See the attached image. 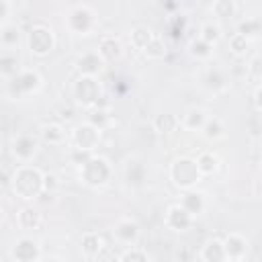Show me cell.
I'll return each instance as SVG.
<instances>
[{
  "instance_id": "cell-1",
  "label": "cell",
  "mask_w": 262,
  "mask_h": 262,
  "mask_svg": "<svg viewBox=\"0 0 262 262\" xmlns=\"http://www.w3.org/2000/svg\"><path fill=\"white\" fill-rule=\"evenodd\" d=\"M43 178L37 168L20 166L12 176V190L20 199H37L43 192Z\"/></svg>"
},
{
  "instance_id": "cell-2",
  "label": "cell",
  "mask_w": 262,
  "mask_h": 262,
  "mask_svg": "<svg viewBox=\"0 0 262 262\" xmlns=\"http://www.w3.org/2000/svg\"><path fill=\"white\" fill-rule=\"evenodd\" d=\"M170 176L174 180L176 186L180 188H192L199 180H201V170L196 166V160H190V158H178L172 168H170Z\"/></svg>"
},
{
  "instance_id": "cell-3",
  "label": "cell",
  "mask_w": 262,
  "mask_h": 262,
  "mask_svg": "<svg viewBox=\"0 0 262 262\" xmlns=\"http://www.w3.org/2000/svg\"><path fill=\"white\" fill-rule=\"evenodd\" d=\"M111 176V166L104 158H90L86 164H82V178L90 186L104 184Z\"/></svg>"
},
{
  "instance_id": "cell-4",
  "label": "cell",
  "mask_w": 262,
  "mask_h": 262,
  "mask_svg": "<svg viewBox=\"0 0 262 262\" xmlns=\"http://www.w3.org/2000/svg\"><path fill=\"white\" fill-rule=\"evenodd\" d=\"M74 96L84 106H90V104L98 102L100 88H98V82L94 80V76H82L74 86Z\"/></svg>"
},
{
  "instance_id": "cell-5",
  "label": "cell",
  "mask_w": 262,
  "mask_h": 262,
  "mask_svg": "<svg viewBox=\"0 0 262 262\" xmlns=\"http://www.w3.org/2000/svg\"><path fill=\"white\" fill-rule=\"evenodd\" d=\"M29 49L35 55H45L53 49V33L45 27H35L29 31Z\"/></svg>"
},
{
  "instance_id": "cell-6",
  "label": "cell",
  "mask_w": 262,
  "mask_h": 262,
  "mask_svg": "<svg viewBox=\"0 0 262 262\" xmlns=\"http://www.w3.org/2000/svg\"><path fill=\"white\" fill-rule=\"evenodd\" d=\"M98 139H100V131H98V127H96L94 123L80 125V127H76V131H74L76 149H86V151H90V149L96 147Z\"/></svg>"
},
{
  "instance_id": "cell-7",
  "label": "cell",
  "mask_w": 262,
  "mask_h": 262,
  "mask_svg": "<svg viewBox=\"0 0 262 262\" xmlns=\"http://www.w3.org/2000/svg\"><path fill=\"white\" fill-rule=\"evenodd\" d=\"M10 256L18 262H33V260H39V244L31 237H23L18 239L12 250H10Z\"/></svg>"
},
{
  "instance_id": "cell-8",
  "label": "cell",
  "mask_w": 262,
  "mask_h": 262,
  "mask_svg": "<svg viewBox=\"0 0 262 262\" xmlns=\"http://www.w3.org/2000/svg\"><path fill=\"white\" fill-rule=\"evenodd\" d=\"M92 23H94V14H92L86 6L74 8V10L70 12V16H68V25H70V29L76 31V33H86V31H90Z\"/></svg>"
},
{
  "instance_id": "cell-9",
  "label": "cell",
  "mask_w": 262,
  "mask_h": 262,
  "mask_svg": "<svg viewBox=\"0 0 262 262\" xmlns=\"http://www.w3.org/2000/svg\"><path fill=\"white\" fill-rule=\"evenodd\" d=\"M166 223H168V227H172L176 231H184L192 223V215L182 205H174L166 213Z\"/></svg>"
},
{
  "instance_id": "cell-10",
  "label": "cell",
  "mask_w": 262,
  "mask_h": 262,
  "mask_svg": "<svg viewBox=\"0 0 262 262\" xmlns=\"http://www.w3.org/2000/svg\"><path fill=\"white\" fill-rule=\"evenodd\" d=\"M223 248H225L227 258L239 260V258H244L246 252H248V242H246V237H242L239 233H229V235L225 237V242H223Z\"/></svg>"
},
{
  "instance_id": "cell-11",
  "label": "cell",
  "mask_w": 262,
  "mask_h": 262,
  "mask_svg": "<svg viewBox=\"0 0 262 262\" xmlns=\"http://www.w3.org/2000/svg\"><path fill=\"white\" fill-rule=\"evenodd\" d=\"M35 151H37V141L33 137H29V135H20V137H16L12 141V154L23 162L31 160L35 156Z\"/></svg>"
},
{
  "instance_id": "cell-12",
  "label": "cell",
  "mask_w": 262,
  "mask_h": 262,
  "mask_svg": "<svg viewBox=\"0 0 262 262\" xmlns=\"http://www.w3.org/2000/svg\"><path fill=\"white\" fill-rule=\"evenodd\" d=\"M115 237L123 244H133L139 237V225L131 219H121L115 225Z\"/></svg>"
},
{
  "instance_id": "cell-13",
  "label": "cell",
  "mask_w": 262,
  "mask_h": 262,
  "mask_svg": "<svg viewBox=\"0 0 262 262\" xmlns=\"http://www.w3.org/2000/svg\"><path fill=\"white\" fill-rule=\"evenodd\" d=\"M102 55L96 51H90V53H84L80 59H78V68L84 76H96L100 70H102Z\"/></svg>"
},
{
  "instance_id": "cell-14",
  "label": "cell",
  "mask_w": 262,
  "mask_h": 262,
  "mask_svg": "<svg viewBox=\"0 0 262 262\" xmlns=\"http://www.w3.org/2000/svg\"><path fill=\"white\" fill-rule=\"evenodd\" d=\"M180 205H182L190 215H199V213L205 209V199H203V194H201V192L186 188V190H184V194H182Z\"/></svg>"
},
{
  "instance_id": "cell-15",
  "label": "cell",
  "mask_w": 262,
  "mask_h": 262,
  "mask_svg": "<svg viewBox=\"0 0 262 262\" xmlns=\"http://www.w3.org/2000/svg\"><path fill=\"white\" fill-rule=\"evenodd\" d=\"M201 258H203V260H209V262H219V260H227V254H225L223 242H219V239H211V242H207V244L203 246Z\"/></svg>"
},
{
  "instance_id": "cell-16",
  "label": "cell",
  "mask_w": 262,
  "mask_h": 262,
  "mask_svg": "<svg viewBox=\"0 0 262 262\" xmlns=\"http://www.w3.org/2000/svg\"><path fill=\"white\" fill-rule=\"evenodd\" d=\"M98 53L102 55L104 61H113L121 55V43L115 37H104L98 45Z\"/></svg>"
},
{
  "instance_id": "cell-17",
  "label": "cell",
  "mask_w": 262,
  "mask_h": 262,
  "mask_svg": "<svg viewBox=\"0 0 262 262\" xmlns=\"http://www.w3.org/2000/svg\"><path fill=\"white\" fill-rule=\"evenodd\" d=\"M82 250L86 256H98V252L102 250V237L98 233H84L82 235Z\"/></svg>"
},
{
  "instance_id": "cell-18",
  "label": "cell",
  "mask_w": 262,
  "mask_h": 262,
  "mask_svg": "<svg viewBox=\"0 0 262 262\" xmlns=\"http://www.w3.org/2000/svg\"><path fill=\"white\" fill-rule=\"evenodd\" d=\"M39 82H41L39 74H37V72H31V70L20 72L18 78H16V86H18L20 90H25V92H31V90L39 88Z\"/></svg>"
},
{
  "instance_id": "cell-19",
  "label": "cell",
  "mask_w": 262,
  "mask_h": 262,
  "mask_svg": "<svg viewBox=\"0 0 262 262\" xmlns=\"http://www.w3.org/2000/svg\"><path fill=\"white\" fill-rule=\"evenodd\" d=\"M201 131H203V135L207 139H219V137H223V125H221V121L217 117H213V119L207 117V121H205V125H203Z\"/></svg>"
},
{
  "instance_id": "cell-20",
  "label": "cell",
  "mask_w": 262,
  "mask_h": 262,
  "mask_svg": "<svg viewBox=\"0 0 262 262\" xmlns=\"http://www.w3.org/2000/svg\"><path fill=\"white\" fill-rule=\"evenodd\" d=\"M151 39H154V37H151V31H149L147 27H135L133 33H131V43H133L137 49H145Z\"/></svg>"
},
{
  "instance_id": "cell-21",
  "label": "cell",
  "mask_w": 262,
  "mask_h": 262,
  "mask_svg": "<svg viewBox=\"0 0 262 262\" xmlns=\"http://www.w3.org/2000/svg\"><path fill=\"white\" fill-rule=\"evenodd\" d=\"M127 182L129 184H141V180H143V174H145V170H143V166L137 162V160H129L127 162Z\"/></svg>"
},
{
  "instance_id": "cell-22",
  "label": "cell",
  "mask_w": 262,
  "mask_h": 262,
  "mask_svg": "<svg viewBox=\"0 0 262 262\" xmlns=\"http://www.w3.org/2000/svg\"><path fill=\"white\" fill-rule=\"evenodd\" d=\"M0 41L2 45L8 49L12 45H16L18 41V29L14 25H8V23H2V33H0Z\"/></svg>"
},
{
  "instance_id": "cell-23",
  "label": "cell",
  "mask_w": 262,
  "mask_h": 262,
  "mask_svg": "<svg viewBox=\"0 0 262 262\" xmlns=\"http://www.w3.org/2000/svg\"><path fill=\"white\" fill-rule=\"evenodd\" d=\"M18 225L23 229H35L39 225V213L33 209H23L18 213Z\"/></svg>"
},
{
  "instance_id": "cell-24",
  "label": "cell",
  "mask_w": 262,
  "mask_h": 262,
  "mask_svg": "<svg viewBox=\"0 0 262 262\" xmlns=\"http://www.w3.org/2000/svg\"><path fill=\"white\" fill-rule=\"evenodd\" d=\"M205 121H207V115H205V111H201V108H192V111H188V115L184 117V125L188 127V129H203V125H205Z\"/></svg>"
},
{
  "instance_id": "cell-25",
  "label": "cell",
  "mask_w": 262,
  "mask_h": 262,
  "mask_svg": "<svg viewBox=\"0 0 262 262\" xmlns=\"http://www.w3.org/2000/svg\"><path fill=\"white\" fill-rule=\"evenodd\" d=\"M217 156H213V154H201L199 156V160H196V166H199V170H201V174H211V172H215V168H217Z\"/></svg>"
},
{
  "instance_id": "cell-26",
  "label": "cell",
  "mask_w": 262,
  "mask_h": 262,
  "mask_svg": "<svg viewBox=\"0 0 262 262\" xmlns=\"http://www.w3.org/2000/svg\"><path fill=\"white\" fill-rule=\"evenodd\" d=\"M143 51H145V55H147V57L158 59V57H164V55H166V45H164V41H162V39L154 37V39L147 43V47H145Z\"/></svg>"
},
{
  "instance_id": "cell-27",
  "label": "cell",
  "mask_w": 262,
  "mask_h": 262,
  "mask_svg": "<svg viewBox=\"0 0 262 262\" xmlns=\"http://www.w3.org/2000/svg\"><path fill=\"white\" fill-rule=\"evenodd\" d=\"M213 12L221 18H227V16H233L235 14V4L233 0H217L213 4Z\"/></svg>"
},
{
  "instance_id": "cell-28",
  "label": "cell",
  "mask_w": 262,
  "mask_h": 262,
  "mask_svg": "<svg viewBox=\"0 0 262 262\" xmlns=\"http://www.w3.org/2000/svg\"><path fill=\"white\" fill-rule=\"evenodd\" d=\"M219 37H221V29H219L217 25H213V23H207V25L201 29V39L207 41V43H211V45L217 43Z\"/></svg>"
},
{
  "instance_id": "cell-29",
  "label": "cell",
  "mask_w": 262,
  "mask_h": 262,
  "mask_svg": "<svg viewBox=\"0 0 262 262\" xmlns=\"http://www.w3.org/2000/svg\"><path fill=\"white\" fill-rule=\"evenodd\" d=\"M190 53H192L194 57L205 59V57H209V55H211V43H207V41H203V39L199 37L196 41H192V43H190Z\"/></svg>"
},
{
  "instance_id": "cell-30",
  "label": "cell",
  "mask_w": 262,
  "mask_h": 262,
  "mask_svg": "<svg viewBox=\"0 0 262 262\" xmlns=\"http://www.w3.org/2000/svg\"><path fill=\"white\" fill-rule=\"evenodd\" d=\"M176 117L174 115H158L156 117V121H154V125H156V129L158 131H162V133H166V131H172L174 127H176Z\"/></svg>"
},
{
  "instance_id": "cell-31",
  "label": "cell",
  "mask_w": 262,
  "mask_h": 262,
  "mask_svg": "<svg viewBox=\"0 0 262 262\" xmlns=\"http://www.w3.org/2000/svg\"><path fill=\"white\" fill-rule=\"evenodd\" d=\"M43 137L49 143H59L63 139V129L59 125H45L43 127Z\"/></svg>"
},
{
  "instance_id": "cell-32",
  "label": "cell",
  "mask_w": 262,
  "mask_h": 262,
  "mask_svg": "<svg viewBox=\"0 0 262 262\" xmlns=\"http://www.w3.org/2000/svg\"><path fill=\"white\" fill-rule=\"evenodd\" d=\"M207 86L213 88V90L225 86V80H223V76H221L219 70H211V72H209V76H207Z\"/></svg>"
},
{
  "instance_id": "cell-33",
  "label": "cell",
  "mask_w": 262,
  "mask_h": 262,
  "mask_svg": "<svg viewBox=\"0 0 262 262\" xmlns=\"http://www.w3.org/2000/svg\"><path fill=\"white\" fill-rule=\"evenodd\" d=\"M248 129L252 135H260L262 133V113H254L248 117Z\"/></svg>"
},
{
  "instance_id": "cell-34",
  "label": "cell",
  "mask_w": 262,
  "mask_h": 262,
  "mask_svg": "<svg viewBox=\"0 0 262 262\" xmlns=\"http://www.w3.org/2000/svg\"><path fill=\"white\" fill-rule=\"evenodd\" d=\"M246 47H248V37L246 35H242V33H237L233 39H231V51L233 53H244L246 51Z\"/></svg>"
},
{
  "instance_id": "cell-35",
  "label": "cell",
  "mask_w": 262,
  "mask_h": 262,
  "mask_svg": "<svg viewBox=\"0 0 262 262\" xmlns=\"http://www.w3.org/2000/svg\"><path fill=\"white\" fill-rule=\"evenodd\" d=\"M119 260L121 262H127V260H147V254L145 252H141V250H127V252H123L121 256H119Z\"/></svg>"
},
{
  "instance_id": "cell-36",
  "label": "cell",
  "mask_w": 262,
  "mask_h": 262,
  "mask_svg": "<svg viewBox=\"0 0 262 262\" xmlns=\"http://www.w3.org/2000/svg\"><path fill=\"white\" fill-rule=\"evenodd\" d=\"M248 74L256 80H262V57H254L248 66Z\"/></svg>"
},
{
  "instance_id": "cell-37",
  "label": "cell",
  "mask_w": 262,
  "mask_h": 262,
  "mask_svg": "<svg viewBox=\"0 0 262 262\" xmlns=\"http://www.w3.org/2000/svg\"><path fill=\"white\" fill-rule=\"evenodd\" d=\"M239 33L246 35V37H248V35H256V33H258V23H256V20L242 23V25H239Z\"/></svg>"
},
{
  "instance_id": "cell-38",
  "label": "cell",
  "mask_w": 262,
  "mask_h": 262,
  "mask_svg": "<svg viewBox=\"0 0 262 262\" xmlns=\"http://www.w3.org/2000/svg\"><path fill=\"white\" fill-rule=\"evenodd\" d=\"M57 188V178L53 174H45L43 178V192H53Z\"/></svg>"
},
{
  "instance_id": "cell-39",
  "label": "cell",
  "mask_w": 262,
  "mask_h": 262,
  "mask_svg": "<svg viewBox=\"0 0 262 262\" xmlns=\"http://www.w3.org/2000/svg\"><path fill=\"white\" fill-rule=\"evenodd\" d=\"M256 106H258V111H262V86L256 90Z\"/></svg>"
},
{
  "instance_id": "cell-40",
  "label": "cell",
  "mask_w": 262,
  "mask_h": 262,
  "mask_svg": "<svg viewBox=\"0 0 262 262\" xmlns=\"http://www.w3.org/2000/svg\"><path fill=\"white\" fill-rule=\"evenodd\" d=\"M8 18V0H2V20L6 23Z\"/></svg>"
}]
</instances>
